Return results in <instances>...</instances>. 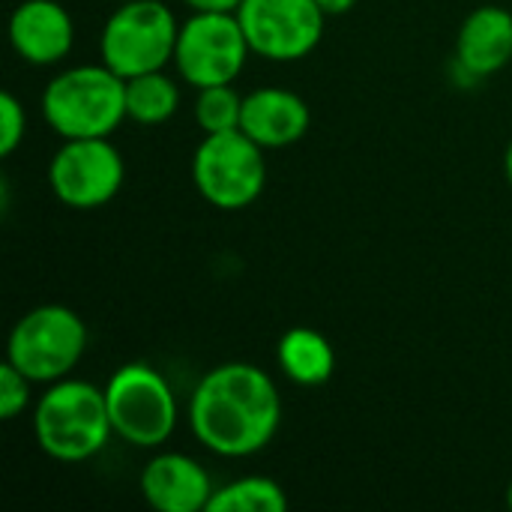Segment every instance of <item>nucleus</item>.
I'll return each instance as SVG.
<instances>
[{
	"label": "nucleus",
	"instance_id": "nucleus-20",
	"mask_svg": "<svg viewBox=\"0 0 512 512\" xmlns=\"http://www.w3.org/2000/svg\"><path fill=\"white\" fill-rule=\"evenodd\" d=\"M30 378L18 372L9 360L0 366V417L15 420L30 405Z\"/></svg>",
	"mask_w": 512,
	"mask_h": 512
},
{
	"label": "nucleus",
	"instance_id": "nucleus-6",
	"mask_svg": "<svg viewBox=\"0 0 512 512\" xmlns=\"http://www.w3.org/2000/svg\"><path fill=\"white\" fill-rule=\"evenodd\" d=\"M180 24L162 0H123L99 33V57L120 78L174 63Z\"/></svg>",
	"mask_w": 512,
	"mask_h": 512
},
{
	"label": "nucleus",
	"instance_id": "nucleus-10",
	"mask_svg": "<svg viewBox=\"0 0 512 512\" xmlns=\"http://www.w3.org/2000/svg\"><path fill=\"white\" fill-rule=\"evenodd\" d=\"M237 18L252 54L273 63L309 57L321 45L327 24L318 0H243Z\"/></svg>",
	"mask_w": 512,
	"mask_h": 512
},
{
	"label": "nucleus",
	"instance_id": "nucleus-12",
	"mask_svg": "<svg viewBox=\"0 0 512 512\" xmlns=\"http://www.w3.org/2000/svg\"><path fill=\"white\" fill-rule=\"evenodd\" d=\"M213 492L207 468L186 453H156L141 471V495L159 512H207Z\"/></svg>",
	"mask_w": 512,
	"mask_h": 512
},
{
	"label": "nucleus",
	"instance_id": "nucleus-1",
	"mask_svg": "<svg viewBox=\"0 0 512 512\" xmlns=\"http://www.w3.org/2000/svg\"><path fill=\"white\" fill-rule=\"evenodd\" d=\"M195 441L222 456L246 459L261 453L282 426V396L273 378L252 363L210 369L189 396Z\"/></svg>",
	"mask_w": 512,
	"mask_h": 512
},
{
	"label": "nucleus",
	"instance_id": "nucleus-4",
	"mask_svg": "<svg viewBox=\"0 0 512 512\" xmlns=\"http://www.w3.org/2000/svg\"><path fill=\"white\" fill-rule=\"evenodd\" d=\"M105 390L114 435L138 450H159L177 429L180 405L168 378L150 363L120 366Z\"/></svg>",
	"mask_w": 512,
	"mask_h": 512
},
{
	"label": "nucleus",
	"instance_id": "nucleus-5",
	"mask_svg": "<svg viewBox=\"0 0 512 512\" xmlns=\"http://www.w3.org/2000/svg\"><path fill=\"white\" fill-rule=\"evenodd\" d=\"M87 351V324L63 303H45L15 321L6 339V360L33 384H54L72 375Z\"/></svg>",
	"mask_w": 512,
	"mask_h": 512
},
{
	"label": "nucleus",
	"instance_id": "nucleus-18",
	"mask_svg": "<svg viewBox=\"0 0 512 512\" xmlns=\"http://www.w3.org/2000/svg\"><path fill=\"white\" fill-rule=\"evenodd\" d=\"M243 117V96L234 90V84H216L201 87L195 96V123L204 135L216 132H234L240 129Z\"/></svg>",
	"mask_w": 512,
	"mask_h": 512
},
{
	"label": "nucleus",
	"instance_id": "nucleus-19",
	"mask_svg": "<svg viewBox=\"0 0 512 512\" xmlns=\"http://www.w3.org/2000/svg\"><path fill=\"white\" fill-rule=\"evenodd\" d=\"M27 135V111L15 93H0V156H12Z\"/></svg>",
	"mask_w": 512,
	"mask_h": 512
},
{
	"label": "nucleus",
	"instance_id": "nucleus-23",
	"mask_svg": "<svg viewBox=\"0 0 512 512\" xmlns=\"http://www.w3.org/2000/svg\"><path fill=\"white\" fill-rule=\"evenodd\" d=\"M504 174H507V180H510L512 186V141L507 144V153H504Z\"/></svg>",
	"mask_w": 512,
	"mask_h": 512
},
{
	"label": "nucleus",
	"instance_id": "nucleus-2",
	"mask_svg": "<svg viewBox=\"0 0 512 512\" xmlns=\"http://www.w3.org/2000/svg\"><path fill=\"white\" fill-rule=\"evenodd\" d=\"M111 435L114 426L108 417L105 390L90 381H54L33 408L36 447L54 462H87L105 450Z\"/></svg>",
	"mask_w": 512,
	"mask_h": 512
},
{
	"label": "nucleus",
	"instance_id": "nucleus-24",
	"mask_svg": "<svg viewBox=\"0 0 512 512\" xmlns=\"http://www.w3.org/2000/svg\"><path fill=\"white\" fill-rule=\"evenodd\" d=\"M507 504H510V510H512V480H510V489H507Z\"/></svg>",
	"mask_w": 512,
	"mask_h": 512
},
{
	"label": "nucleus",
	"instance_id": "nucleus-17",
	"mask_svg": "<svg viewBox=\"0 0 512 512\" xmlns=\"http://www.w3.org/2000/svg\"><path fill=\"white\" fill-rule=\"evenodd\" d=\"M288 495L285 489L261 474H249L240 480H231L213 492V501L207 512H285Z\"/></svg>",
	"mask_w": 512,
	"mask_h": 512
},
{
	"label": "nucleus",
	"instance_id": "nucleus-13",
	"mask_svg": "<svg viewBox=\"0 0 512 512\" xmlns=\"http://www.w3.org/2000/svg\"><path fill=\"white\" fill-rule=\"evenodd\" d=\"M312 123L306 99L288 87H258L243 96L240 129L264 150L297 144Z\"/></svg>",
	"mask_w": 512,
	"mask_h": 512
},
{
	"label": "nucleus",
	"instance_id": "nucleus-21",
	"mask_svg": "<svg viewBox=\"0 0 512 512\" xmlns=\"http://www.w3.org/2000/svg\"><path fill=\"white\" fill-rule=\"evenodd\" d=\"M192 12H237L243 0H183Z\"/></svg>",
	"mask_w": 512,
	"mask_h": 512
},
{
	"label": "nucleus",
	"instance_id": "nucleus-8",
	"mask_svg": "<svg viewBox=\"0 0 512 512\" xmlns=\"http://www.w3.org/2000/svg\"><path fill=\"white\" fill-rule=\"evenodd\" d=\"M249 54L252 48L237 12H192L177 33L174 66L189 87L201 90L234 84Z\"/></svg>",
	"mask_w": 512,
	"mask_h": 512
},
{
	"label": "nucleus",
	"instance_id": "nucleus-16",
	"mask_svg": "<svg viewBox=\"0 0 512 512\" xmlns=\"http://www.w3.org/2000/svg\"><path fill=\"white\" fill-rule=\"evenodd\" d=\"M180 108V87L165 69L126 78V120L141 126L168 123Z\"/></svg>",
	"mask_w": 512,
	"mask_h": 512
},
{
	"label": "nucleus",
	"instance_id": "nucleus-3",
	"mask_svg": "<svg viewBox=\"0 0 512 512\" xmlns=\"http://www.w3.org/2000/svg\"><path fill=\"white\" fill-rule=\"evenodd\" d=\"M42 117L60 138H111L126 120V78L105 63H81L42 90Z\"/></svg>",
	"mask_w": 512,
	"mask_h": 512
},
{
	"label": "nucleus",
	"instance_id": "nucleus-11",
	"mask_svg": "<svg viewBox=\"0 0 512 512\" xmlns=\"http://www.w3.org/2000/svg\"><path fill=\"white\" fill-rule=\"evenodd\" d=\"M9 42L30 66H57L75 45V21L57 0H24L9 15Z\"/></svg>",
	"mask_w": 512,
	"mask_h": 512
},
{
	"label": "nucleus",
	"instance_id": "nucleus-22",
	"mask_svg": "<svg viewBox=\"0 0 512 512\" xmlns=\"http://www.w3.org/2000/svg\"><path fill=\"white\" fill-rule=\"evenodd\" d=\"M318 6H321L324 15L330 18V15H348V12L357 6V0H318Z\"/></svg>",
	"mask_w": 512,
	"mask_h": 512
},
{
	"label": "nucleus",
	"instance_id": "nucleus-9",
	"mask_svg": "<svg viewBox=\"0 0 512 512\" xmlns=\"http://www.w3.org/2000/svg\"><path fill=\"white\" fill-rule=\"evenodd\" d=\"M126 165L111 138H63L48 162L54 198L72 210H96L123 189Z\"/></svg>",
	"mask_w": 512,
	"mask_h": 512
},
{
	"label": "nucleus",
	"instance_id": "nucleus-7",
	"mask_svg": "<svg viewBox=\"0 0 512 512\" xmlns=\"http://www.w3.org/2000/svg\"><path fill=\"white\" fill-rule=\"evenodd\" d=\"M192 183L216 210H243L255 204L267 186L264 147L243 129L204 135L192 153Z\"/></svg>",
	"mask_w": 512,
	"mask_h": 512
},
{
	"label": "nucleus",
	"instance_id": "nucleus-14",
	"mask_svg": "<svg viewBox=\"0 0 512 512\" xmlns=\"http://www.w3.org/2000/svg\"><path fill=\"white\" fill-rule=\"evenodd\" d=\"M453 60L477 81L498 75L512 63V12L504 6H480L465 15L456 33Z\"/></svg>",
	"mask_w": 512,
	"mask_h": 512
},
{
	"label": "nucleus",
	"instance_id": "nucleus-15",
	"mask_svg": "<svg viewBox=\"0 0 512 512\" xmlns=\"http://www.w3.org/2000/svg\"><path fill=\"white\" fill-rule=\"evenodd\" d=\"M276 363L297 387H321L336 372V351L324 333L312 327H291L276 345Z\"/></svg>",
	"mask_w": 512,
	"mask_h": 512
}]
</instances>
